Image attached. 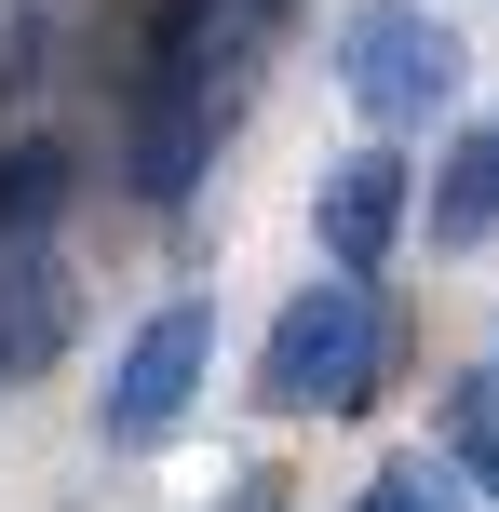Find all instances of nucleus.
<instances>
[{"instance_id":"f257e3e1","label":"nucleus","mask_w":499,"mask_h":512,"mask_svg":"<svg viewBox=\"0 0 499 512\" xmlns=\"http://www.w3.org/2000/svg\"><path fill=\"white\" fill-rule=\"evenodd\" d=\"M203 149H216V14L203 0H149V41H135V81H122V176L149 216H176L203 189Z\"/></svg>"},{"instance_id":"f03ea898","label":"nucleus","mask_w":499,"mask_h":512,"mask_svg":"<svg viewBox=\"0 0 499 512\" xmlns=\"http://www.w3.org/2000/svg\"><path fill=\"white\" fill-rule=\"evenodd\" d=\"M378 364H392V297L351 270H324L311 297H284V324H270L257 351V405L270 418H351L378 391Z\"/></svg>"},{"instance_id":"7ed1b4c3","label":"nucleus","mask_w":499,"mask_h":512,"mask_svg":"<svg viewBox=\"0 0 499 512\" xmlns=\"http://www.w3.org/2000/svg\"><path fill=\"white\" fill-rule=\"evenodd\" d=\"M338 95L365 108L378 135H419L432 108L459 95V41L419 14V0H351L338 14Z\"/></svg>"},{"instance_id":"20e7f679","label":"nucleus","mask_w":499,"mask_h":512,"mask_svg":"<svg viewBox=\"0 0 499 512\" xmlns=\"http://www.w3.org/2000/svg\"><path fill=\"white\" fill-rule=\"evenodd\" d=\"M203 364H216V310H203V297H162L149 324L122 337V364H108V405H95V432L122 445V459H135V445H162L189 405H203Z\"/></svg>"},{"instance_id":"39448f33","label":"nucleus","mask_w":499,"mask_h":512,"mask_svg":"<svg viewBox=\"0 0 499 512\" xmlns=\"http://www.w3.org/2000/svg\"><path fill=\"white\" fill-rule=\"evenodd\" d=\"M405 216H419V176L392 162V135H378V149H351V162H324V189H311L324 270H351V283H378V256L405 243Z\"/></svg>"},{"instance_id":"423d86ee","label":"nucleus","mask_w":499,"mask_h":512,"mask_svg":"<svg viewBox=\"0 0 499 512\" xmlns=\"http://www.w3.org/2000/svg\"><path fill=\"white\" fill-rule=\"evenodd\" d=\"M68 351V270L41 243H0V378H41Z\"/></svg>"},{"instance_id":"0eeeda50","label":"nucleus","mask_w":499,"mask_h":512,"mask_svg":"<svg viewBox=\"0 0 499 512\" xmlns=\"http://www.w3.org/2000/svg\"><path fill=\"white\" fill-rule=\"evenodd\" d=\"M486 230H499V122L459 135V149L432 162V243L459 256V243H486Z\"/></svg>"},{"instance_id":"6e6552de","label":"nucleus","mask_w":499,"mask_h":512,"mask_svg":"<svg viewBox=\"0 0 499 512\" xmlns=\"http://www.w3.org/2000/svg\"><path fill=\"white\" fill-rule=\"evenodd\" d=\"M68 203V135H14L0 149V243H41Z\"/></svg>"},{"instance_id":"1a4fd4ad","label":"nucleus","mask_w":499,"mask_h":512,"mask_svg":"<svg viewBox=\"0 0 499 512\" xmlns=\"http://www.w3.org/2000/svg\"><path fill=\"white\" fill-rule=\"evenodd\" d=\"M446 459H459V486L499 499V378H459L446 391Z\"/></svg>"},{"instance_id":"9d476101","label":"nucleus","mask_w":499,"mask_h":512,"mask_svg":"<svg viewBox=\"0 0 499 512\" xmlns=\"http://www.w3.org/2000/svg\"><path fill=\"white\" fill-rule=\"evenodd\" d=\"M351 512H459V459H392Z\"/></svg>"},{"instance_id":"9b49d317","label":"nucleus","mask_w":499,"mask_h":512,"mask_svg":"<svg viewBox=\"0 0 499 512\" xmlns=\"http://www.w3.org/2000/svg\"><path fill=\"white\" fill-rule=\"evenodd\" d=\"M203 14H230V41H257V27H284L297 0H203Z\"/></svg>"},{"instance_id":"f8f14e48","label":"nucleus","mask_w":499,"mask_h":512,"mask_svg":"<svg viewBox=\"0 0 499 512\" xmlns=\"http://www.w3.org/2000/svg\"><path fill=\"white\" fill-rule=\"evenodd\" d=\"M270 499H284V486H270V472H243V486L216 499V512H270Z\"/></svg>"},{"instance_id":"ddd939ff","label":"nucleus","mask_w":499,"mask_h":512,"mask_svg":"<svg viewBox=\"0 0 499 512\" xmlns=\"http://www.w3.org/2000/svg\"><path fill=\"white\" fill-rule=\"evenodd\" d=\"M486 378H499V364H486Z\"/></svg>"}]
</instances>
